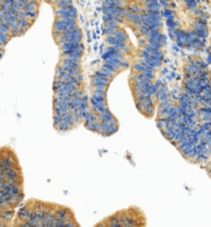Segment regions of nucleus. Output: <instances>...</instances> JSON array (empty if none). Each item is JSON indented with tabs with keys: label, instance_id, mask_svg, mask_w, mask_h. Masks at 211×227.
Listing matches in <instances>:
<instances>
[{
	"label": "nucleus",
	"instance_id": "obj_2",
	"mask_svg": "<svg viewBox=\"0 0 211 227\" xmlns=\"http://www.w3.org/2000/svg\"><path fill=\"white\" fill-rule=\"evenodd\" d=\"M24 200V175L11 147L0 148V227H48L53 202Z\"/></svg>",
	"mask_w": 211,
	"mask_h": 227
},
{
	"label": "nucleus",
	"instance_id": "obj_4",
	"mask_svg": "<svg viewBox=\"0 0 211 227\" xmlns=\"http://www.w3.org/2000/svg\"><path fill=\"white\" fill-rule=\"evenodd\" d=\"M94 227H147V222L143 211L131 206L103 218Z\"/></svg>",
	"mask_w": 211,
	"mask_h": 227
},
{
	"label": "nucleus",
	"instance_id": "obj_1",
	"mask_svg": "<svg viewBox=\"0 0 211 227\" xmlns=\"http://www.w3.org/2000/svg\"><path fill=\"white\" fill-rule=\"evenodd\" d=\"M48 4L54 14L52 35L59 51L53 80V127L64 133L84 125L89 111L88 85L83 68V32L73 3Z\"/></svg>",
	"mask_w": 211,
	"mask_h": 227
},
{
	"label": "nucleus",
	"instance_id": "obj_5",
	"mask_svg": "<svg viewBox=\"0 0 211 227\" xmlns=\"http://www.w3.org/2000/svg\"><path fill=\"white\" fill-rule=\"evenodd\" d=\"M48 227H80V226L72 210L64 205L54 202Z\"/></svg>",
	"mask_w": 211,
	"mask_h": 227
},
{
	"label": "nucleus",
	"instance_id": "obj_3",
	"mask_svg": "<svg viewBox=\"0 0 211 227\" xmlns=\"http://www.w3.org/2000/svg\"><path fill=\"white\" fill-rule=\"evenodd\" d=\"M41 1H0V59L12 38L22 36L36 21Z\"/></svg>",
	"mask_w": 211,
	"mask_h": 227
}]
</instances>
